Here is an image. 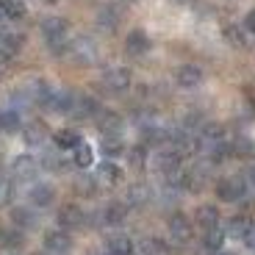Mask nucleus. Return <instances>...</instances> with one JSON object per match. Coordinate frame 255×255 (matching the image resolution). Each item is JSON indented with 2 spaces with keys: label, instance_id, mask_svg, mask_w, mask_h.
I'll list each match as a JSON object with an SVG mask.
<instances>
[{
  "label": "nucleus",
  "instance_id": "32",
  "mask_svg": "<svg viewBox=\"0 0 255 255\" xmlns=\"http://www.w3.org/2000/svg\"><path fill=\"white\" fill-rule=\"evenodd\" d=\"M0 11L6 19H22L25 17V0H0Z\"/></svg>",
  "mask_w": 255,
  "mask_h": 255
},
{
  "label": "nucleus",
  "instance_id": "4",
  "mask_svg": "<svg viewBox=\"0 0 255 255\" xmlns=\"http://www.w3.org/2000/svg\"><path fill=\"white\" fill-rule=\"evenodd\" d=\"M166 230H169V239H172L175 244H189L191 236H194V222H191L186 214H172L169 217V222H166Z\"/></svg>",
  "mask_w": 255,
  "mask_h": 255
},
{
  "label": "nucleus",
  "instance_id": "45",
  "mask_svg": "<svg viewBox=\"0 0 255 255\" xmlns=\"http://www.w3.org/2000/svg\"><path fill=\"white\" fill-rule=\"evenodd\" d=\"M11 255H14V253H11Z\"/></svg>",
  "mask_w": 255,
  "mask_h": 255
},
{
  "label": "nucleus",
  "instance_id": "29",
  "mask_svg": "<svg viewBox=\"0 0 255 255\" xmlns=\"http://www.w3.org/2000/svg\"><path fill=\"white\" fill-rule=\"evenodd\" d=\"M0 50L8 53V56H17L22 50V36L14 31H0Z\"/></svg>",
  "mask_w": 255,
  "mask_h": 255
},
{
  "label": "nucleus",
  "instance_id": "43",
  "mask_svg": "<svg viewBox=\"0 0 255 255\" xmlns=\"http://www.w3.org/2000/svg\"><path fill=\"white\" fill-rule=\"evenodd\" d=\"M125 3H139V0H125Z\"/></svg>",
  "mask_w": 255,
  "mask_h": 255
},
{
  "label": "nucleus",
  "instance_id": "9",
  "mask_svg": "<svg viewBox=\"0 0 255 255\" xmlns=\"http://www.w3.org/2000/svg\"><path fill=\"white\" fill-rule=\"evenodd\" d=\"M153 161H155V169H158L161 175H166V172H172V169H180V166H183V155H180L172 144H166V147L161 144Z\"/></svg>",
  "mask_w": 255,
  "mask_h": 255
},
{
  "label": "nucleus",
  "instance_id": "23",
  "mask_svg": "<svg viewBox=\"0 0 255 255\" xmlns=\"http://www.w3.org/2000/svg\"><path fill=\"white\" fill-rule=\"evenodd\" d=\"M11 222H14V228H19V230L33 228V225H36V214L31 211V203H28V205H17V208H11Z\"/></svg>",
  "mask_w": 255,
  "mask_h": 255
},
{
  "label": "nucleus",
  "instance_id": "2",
  "mask_svg": "<svg viewBox=\"0 0 255 255\" xmlns=\"http://www.w3.org/2000/svg\"><path fill=\"white\" fill-rule=\"evenodd\" d=\"M247 189H250V180L242 178V175H228L217 183V197L222 203H239L242 197H247Z\"/></svg>",
  "mask_w": 255,
  "mask_h": 255
},
{
  "label": "nucleus",
  "instance_id": "5",
  "mask_svg": "<svg viewBox=\"0 0 255 255\" xmlns=\"http://www.w3.org/2000/svg\"><path fill=\"white\" fill-rule=\"evenodd\" d=\"M45 250L47 253H53V255H64V253H70L72 250V236H70V230L67 228H50V230H45Z\"/></svg>",
  "mask_w": 255,
  "mask_h": 255
},
{
  "label": "nucleus",
  "instance_id": "11",
  "mask_svg": "<svg viewBox=\"0 0 255 255\" xmlns=\"http://www.w3.org/2000/svg\"><path fill=\"white\" fill-rule=\"evenodd\" d=\"M72 106H75V92L72 89H53L45 103V109L53 114H70Z\"/></svg>",
  "mask_w": 255,
  "mask_h": 255
},
{
  "label": "nucleus",
  "instance_id": "24",
  "mask_svg": "<svg viewBox=\"0 0 255 255\" xmlns=\"http://www.w3.org/2000/svg\"><path fill=\"white\" fill-rule=\"evenodd\" d=\"M53 141H56L58 150H75L83 139H81V133H78V130H72V128H61V130H56Z\"/></svg>",
  "mask_w": 255,
  "mask_h": 255
},
{
  "label": "nucleus",
  "instance_id": "37",
  "mask_svg": "<svg viewBox=\"0 0 255 255\" xmlns=\"http://www.w3.org/2000/svg\"><path fill=\"white\" fill-rule=\"evenodd\" d=\"M14 200V183L8 178H0V208Z\"/></svg>",
  "mask_w": 255,
  "mask_h": 255
},
{
  "label": "nucleus",
  "instance_id": "12",
  "mask_svg": "<svg viewBox=\"0 0 255 255\" xmlns=\"http://www.w3.org/2000/svg\"><path fill=\"white\" fill-rule=\"evenodd\" d=\"M58 225H61V228H67V230H78V228H83V225H86V214H83L81 205L67 203V205H61V208H58Z\"/></svg>",
  "mask_w": 255,
  "mask_h": 255
},
{
  "label": "nucleus",
  "instance_id": "35",
  "mask_svg": "<svg viewBox=\"0 0 255 255\" xmlns=\"http://www.w3.org/2000/svg\"><path fill=\"white\" fill-rule=\"evenodd\" d=\"M222 36H225V42L233 45V47H244V45H247V39H244V25L242 28H239V25H225L222 28Z\"/></svg>",
  "mask_w": 255,
  "mask_h": 255
},
{
  "label": "nucleus",
  "instance_id": "31",
  "mask_svg": "<svg viewBox=\"0 0 255 255\" xmlns=\"http://www.w3.org/2000/svg\"><path fill=\"white\" fill-rule=\"evenodd\" d=\"M97 25L103 28V31H114L117 25H120V11H117L114 6H106L97 11Z\"/></svg>",
  "mask_w": 255,
  "mask_h": 255
},
{
  "label": "nucleus",
  "instance_id": "20",
  "mask_svg": "<svg viewBox=\"0 0 255 255\" xmlns=\"http://www.w3.org/2000/svg\"><path fill=\"white\" fill-rule=\"evenodd\" d=\"M97 183H106V186H114L122 180V169L114 164V158L103 161V164H97V172H95Z\"/></svg>",
  "mask_w": 255,
  "mask_h": 255
},
{
  "label": "nucleus",
  "instance_id": "7",
  "mask_svg": "<svg viewBox=\"0 0 255 255\" xmlns=\"http://www.w3.org/2000/svg\"><path fill=\"white\" fill-rule=\"evenodd\" d=\"M67 53H70L72 61L81 64V67H89V64L97 61V47H95V42H92V39H86V36H81V39H75V42H70Z\"/></svg>",
  "mask_w": 255,
  "mask_h": 255
},
{
  "label": "nucleus",
  "instance_id": "38",
  "mask_svg": "<svg viewBox=\"0 0 255 255\" xmlns=\"http://www.w3.org/2000/svg\"><path fill=\"white\" fill-rule=\"evenodd\" d=\"M230 147H233V155H239V158H242V155H253L255 153V144L250 139H236Z\"/></svg>",
  "mask_w": 255,
  "mask_h": 255
},
{
  "label": "nucleus",
  "instance_id": "15",
  "mask_svg": "<svg viewBox=\"0 0 255 255\" xmlns=\"http://www.w3.org/2000/svg\"><path fill=\"white\" fill-rule=\"evenodd\" d=\"M150 47H153V42H150V36L141 28H133V31L128 33V39H125L128 56H144V53H150Z\"/></svg>",
  "mask_w": 255,
  "mask_h": 255
},
{
  "label": "nucleus",
  "instance_id": "16",
  "mask_svg": "<svg viewBox=\"0 0 255 255\" xmlns=\"http://www.w3.org/2000/svg\"><path fill=\"white\" fill-rule=\"evenodd\" d=\"M175 81H178V86H183V89H197L200 83H203V70H200L197 64H183V67L175 72Z\"/></svg>",
  "mask_w": 255,
  "mask_h": 255
},
{
  "label": "nucleus",
  "instance_id": "19",
  "mask_svg": "<svg viewBox=\"0 0 255 255\" xmlns=\"http://www.w3.org/2000/svg\"><path fill=\"white\" fill-rule=\"evenodd\" d=\"M47 133H50V128H47L42 120H31L25 128H22V136H25V141H28L31 147H36V144H45Z\"/></svg>",
  "mask_w": 255,
  "mask_h": 255
},
{
  "label": "nucleus",
  "instance_id": "6",
  "mask_svg": "<svg viewBox=\"0 0 255 255\" xmlns=\"http://www.w3.org/2000/svg\"><path fill=\"white\" fill-rule=\"evenodd\" d=\"M39 161L31 158V155H17V158L11 161V178L19 180V183H33V180L39 178Z\"/></svg>",
  "mask_w": 255,
  "mask_h": 255
},
{
  "label": "nucleus",
  "instance_id": "30",
  "mask_svg": "<svg viewBox=\"0 0 255 255\" xmlns=\"http://www.w3.org/2000/svg\"><path fill=\"white\" fill-rule=\"evenodd\" d=\"M92 161H95V150H92V144H86V141H81V144L72 150V164L81 166V169H89Z\"/></svg>",
  "mask_w": 255,
  "mask_h": 255
},
{
  "label": "nucleus",
  "instance_id": "44",
  "mask_svg": "<svg viewBox=\"0 0 255 255\" xmlns=\"http://www.w3.org/2000/svg\"><path fill=\"white\" fill-rule=\"evenodd\" d=\"M147 255H150V253H147Z\"/></svg>",
  "mask_w": 255,
  "mask_h": 255
},
{
  "label": "nucleus",
  "instance_id": "8",
  "mask_svg": "<svg viewBox=\"0 0 255 255\" xmlns=\"http://www.w3.org/2000/svg\"><path fill=\"white\" fill-rule=\"evenodd\" d=\"M95 122H97V130H100L103 136H122V130H125L122 114H117V111H111V109L97 111Z\"/></svg>",
  "mask_w": 255,
  "mask_h": 255
},
{
  "label": "nucleus",
  "instance_id": "18",
  "mask_svg": "<svg viewBox=\"0 0 255 255\" xmlns=\"http://www.w3.org/2000/svg\"><path fill=\"white\" fill-rule=\"evenodd\" d=\"M133 239L125 236V233H114V236L106 239V253L109 255H133Z\"/></svg>",
  "mask_w": 255,
  "mask_h": 255
},
{
  "label": "nucleus",
  "instance_id": "25",
  "mask_svg": "<svg viewBox=\"0 0 255 255\" xmlns=\"http://www.w3.org/2000/svg\"><path fill=\"white\" fill-rule=\"evenodd\" d=\"M125 141H122V136H103L100 141V153L106 155V158H120V155H125Z\"/></svg>",
  "mask_w": 255,
  "mask_h": 255
},
{
  "label": "nucleus",
  "instance_id": "28",
  "mask_svg": "<svg viewBox=\"0 0 255 255\" xmlns=\"http://www.w3.org/2000/svg\"><path fill=\"white\" fill-rule=\"evenodd\" d=\"M225 239H228V233H225L219 225H217V228H208V230H205V236H203V247L211 250V253H219L222 244H225Z\"/></svg>",
  "mask_w": 255,
  "mask_h": 255
},
{
  "label": "nucleus",
  "instance_id": "39",
  "mask_svg": "<svg viewBox=\"0 0 255 255\" xmlns=\"http://www.w3.org/2000/svg\"><path fill=\"white\" fill-rule=\"evenodd\" d=\"M144 250H147V253H150V255H164L166 253V244H164V239H147V242H144Z\"/></svg>",
  "mask_w": 255,
  "mask_h": 255
},
{
  "label": "nucleus",
  "instance_id": "21",
  "mask_svg": "<svg viewBox=\"0 0 255 255\" xmlns=\"http://www.w3.org/2000/svg\"><path fill=\"white\" fill-rule=\"evenodd\" d=\"M39 166L45 169V172H53V175H58V172H64L67 169V158H64V150H47L45 155H42V161H39Z\"/></svg>",
  "mask_w": 255,
  "mask_h": 255
},
{
  "label": "nucleus",
  "instance_id": "14",
  "mask_svg": "<svg viewBox=\"0 0 255 255\" xmlns=\"http://www.w3.org/2000/svg\"><path fill=\"white\" fill-rule=\"evenodd\" d=\"M97 111H100V103H97V97H92V95H78V92H75V106H72V111H70L75 120H89V117H97Z\"/></svg>",
  "mask_w": 255,
  "mask_h": 255
},
{
  "label": "nucleus",
  "instance_id": "40",
  "mask_svg": "<svg viewBox=\"0 0 255 255\" xmlns=\"http://www.w3.org/2000/svg\"><path fill=\"white\" fill-rule=\"evenodd\" d=\"M244 31L255 33V8H253V11H247V17H244Z\"/></svg>",
  "mask_w": 255,
  "mask_h": 255
},
{
  "label": "nucleus",
  "instance_id": "22",
  "mask_svg": "<svg viewBox=\"0 0 255 255\" xmlns=\"http://www.w3.org/2000/svg\"><path fill=\"white\" fill-rule=\"evenodd\" d=\"M219 219H222V217H219V208H217V205H200V208L194 211V222H197L203 230L217 228Z\"/></svg>",
  "mask_w": 255,
  "mask_h": 255
},
{
  "label": "nucleus",
  "instance_id": "42",
  "mask_svg": "<svg viewBox=\"0 0 255 255\" xmlns=\"http://www.w3.org/2000/svg\"><path fill=\"white\" fill-rule=\"evenodd\" d=\"M217 255H236V253H222V250H219V253Z\"/></svg>",
  "mask_w": 255,
  "mask_h": 255
},
{
  "label": "nucleus",
  "instance_id": "17",
  "mask_svg": "<svg viewBox=\"0 0 255 255\" xmlns=\"http://www.w3.org/2000/svg\"><path fill=\"white\" fill-rule=\"evenodd\" d=\"M255 228V222L250 217H244V214H236V217H230L228 219V225H225V233L228 236H233V239H247L250 236V230Z\"/></svg>",
  "mask_w": 255,
  "mask_h": 255
},
{
  "label": "nucleus",
  "instance_id": "1",
  "mask_svg": "<svg viewBox=\"0 0 255 255\" xmlns=\"http://www.w3.org/2000/svg\"><path fill=\"white\" fill-rule=\"evenodd\" d=\"M42 36L53 53H67L70 47V22L64 17H45L42 19Z\"/></svg>",
  "mask_w": 255,
  "mask_h": 255
},
{
  "label": "nucleus",
  "instance_id": "26",
  "mask_svg": "<svg viewBox=\"0 0 255 255\" xmlns=\"http://www.w3.org/2000/svg\"><path fill=\"white\" fill-rule=\"evenodd\" d=\"M128 208L133 205V208H141V205H147L150 203V186H144V183H136V186H130L128 189Z\"/></svg>",
  "mask_w": 255,
  "mask_h": 255
},
{
  "label": "nucleus",
  "instance_id": "3",
  "mask_svg": "<svg viewBox=\"0 0 255 255\" xmlns=\"http://www.w3.org/2000/svg\"><path fill=\"white\" fill-rule=\"evenodd\" d=\"M100 83L111 92V95H122V92L130 89V83H133V75H130V70H128V67H111V70L103 72Z\"/></svg>",
  "mask_w": 255,
  "mask_h": 255
},
{
  "label": "nucleus",
  "instance_id": "34",
  "mask_svg": "<svg viewBox=\"0 0 255 255\" xmlns=\"http://www.w3.org/2000/svg\"><path fill=\"white\" fill-rule=\"evenodd\" d=\"M125 158L130 166H136V169H141V166L147 164V144H136V147H128L125 150Z\"/></svg>",
  "mask_w": 255,
  "mask_h": 255
},
{
  "label": "nucleus",
  "instance_id": "36",
  "mask_svg": "<svg viewBox=\"0 0 255 255\" xmlns=\"http://www.w3.org/2000/svg\"><path fill=\"white\" fill-rule=\"evenodd\" d=\"M0 244L6 250H19L22 247V230H6V233H0Z\"/></svg>",
  "mask_w": 255,
  "mask_h": 255
},
{
  "label": "nucleus",
  "instance_id": "10",
  "mask_svg": "<svg viewBox=\"0 0 255 255\" xmlns=\"http://www.w3.org/2000/svg\"><path fill=\"white\" fill-rule=\"evenodd\" d=\"M28 203H31L33 208H50V205L56 203V189H53L50 183L33 180L31 189H28Z\"/></svg>",
  "mask_w": 255,
  "mask_h": 255
},
{
  "label": "nucleus",
  "instance_id": "33",
  "mask_svg": "<svg viewBox=\"0 0 255 255\" xmlns=\"http://www.w3.org/2000/svg\"><path fill=\"white\" fill-rule=\"evenodd\" d=\"M75 191L81 197H92L97 191V178L95 175H78L75 178Z\"/></svg>",
  "mask_w": 255,
  "mask_h": 255
},
{
  "label": "nucleus",
  "instance_id": "41",
  "mask_svg": "<svg viewBox=\"0 0 255 255\" xmlns=\"http://www.w3.org/2000/svg\"><path fill=\"white\" fill-rule=\"evenodd\" d=\"M172 3H178V6H194L197 0H172Z\"/></svg>",
  "mask_w": 255,
  "mask_h": 255
},
{
  "label": "nucleus",
  "instance_id": "13",
  "mask_svg": "<svg viewBox=\"0 0 255 255\" xmlns=\"http://www.w3.org/2000/svg\"><path fill=\"white\" fill-rule=\"evenodd\" d=\"M97 217H100V225H109V228H117V225L125 222L128 217V203H109V205H103L100 211H97Z\"/></svg>",
  "mask_w": 255,
  "mask_h": 255
},
{
  "label": "nucleus",
  "instance_id": "27",
  "mask_svg": "<svg viewBox=\"0 0 255 255\" xmlns=\"http://www.w3.org/2000/svg\"><path fill=\"white\" fill-rule=\"evenodd\" d=\"M19 128H22V120H19L17 109L0 111V133H17Z\"/></svg>",
  "mask_w": 255,
  "mask_h": 255
}]
</instances>
